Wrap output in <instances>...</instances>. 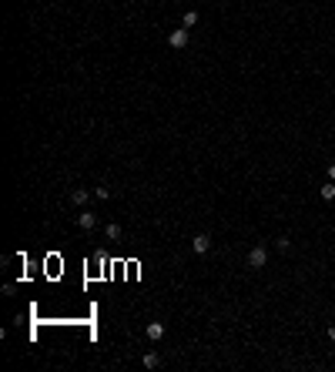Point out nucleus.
Segmentation results:
<instances>
[{"label": "nucleus", "instance_id": "f8f14e48", "mask_svg": "<svg viewBox=\"0 0 335 372\" xmlns=\"http://www.w3.org/2000/svg\"><path fill=\"white\" fill-rule=\"evenodd\" d=\"M328 178L335 181V161H332V164H328Z\"/></svg>", "mask_w": 335, "mask_h": 372}, {"label": "nucleus", "instance_id": "1a4fd4ad", "mask_svg": "<svg viewBox=\"0 0 335 372\" xmlns=\"http://www.w3.org/2000/svg\"><path fill=\"white\" fill-rule=\"evenodd\" d=\"M275 248H278V252H288V248H292L288 235H278V238H275Z\"/></svg>", "mask_w": 335, "mask_h": 372}, {"label": "nucleus", "instance_id": "6e6552de", "mask_svg": "<svg viewBox=\"0 0 335 372\" xmlns=\"http://www.w3.org/2000/svg\"><path fill=\"white\" fill-rule=\"evenodd\" d=\"M104 235L111 238V242H118V238H121V225H108V228H104Z\"/></svg>", "mask_w": 335, "mask_h": 372}, {"label": "nucleus", "instance_id": "ddd939ff", "mask_svg": "<svg viewBox=\"0 0 335 372\" xmlns=\"http://www.w3.org/2000/svg\"><path fill=\"white\" fill-rule=\"evenodd\" d=\"M328 338H332V342H335V326H328Z\"/></svg>", "mask_w": 335, "mask_h": 372}, {"label": "nucleus", "instance_id": "0eeeda50", "mask_svg": "<svg viewBox=\"0 0 335 372\" xmlns=\"http://www.w3.org/2000/svg\"><path fill=\"white\" fill-rule=\"evenodd\" d=\"M322 198H325V202H335V181L322 184Z\"/></svg>", "mask_w": 335, "mask_h": 372}, {"label": "nucleus", "instance_id": "423d86ee", "mask_svg": "<svg viewBox=\"0 0 335 372\" xmlns=\"http://www.w3.org/2000/svg\"><path fill=\"white\" fill-rule=\"evenodd\" d=\"M88 198H90V192H84V188H74V192H70V202L78 204V208H84V204H88Z\"/></svg>", "mask_w": 335, "mask_h": 372}, {"label": "nucleus", "instance_id": "7ed1b4c3", "mask_svg": "<svg viewBox=\"0 0 335 372\" xmlns=\"http://www.w3.org/2000/svg\"><path fill=\"white\" fill-rule=\"evenodd\" d=\"M191 248H194L198 255H204V252L212 248V238H208V235H204V232H201V235H194V238H191Z\"/></svg>", "mask_w": 335, "mask_h": 372}, {"label": "nucleus", "instance_id": "39448f33", "mask_svg": "<svg viewBox=\"0 0 335 372\" xmlns=\"http://www.w3.org/2000/svg\"><path fill=\"white\" fill-rule=\"evenodd\" d=\"M148 338H151V342H158V338H164V326H161V322H148Z\"/></svg>", "mask_w": 335, "mask_h": 372}, {"label": "nucleus", "instance_id": "20e7f679", "mask_svg": "<svg viewBox=\"0 0 335 372\" xmlns=\"http://www.w3.org/2000/svg\"><path fill=\"white\" fill-rule=\"evenodd\" d=\"M78 225L84 228V232H90V228L98 225V214H94V212H80L78 214Z\"/></svg>", "mask_w": 335, "mask_h": 372}, {"label": "nucleus", "instance_id": "f257e3e1", "mask_svg": "<svg viewBox=\"0 0 335 372\" xmlns=\"http://www.w3.org/2000/svg\"><path fill=\"white\" fill-rule=\"evenodd\" d=\"M268 265V252L265 245H255L252 252H248V268H265Z\"/></svg>", "mask_w": 335, "mask_h": 372}, {"label": "nucleus", "instance_id": "9b49d317", "mask_svg": "<svg viewBox=\"0 0 335 372\" xmlns=\"http://www.w3.org/2000/svg\"><path fill=\"white\" fill-rule=\"evenodd\" d=\"M158 362H161V359H158L154 352H148V356H144V369H158Z\"/></svg>", "mask_w": 335, "mask_h": 372}, {"label": "nucleus", "instance_id": "9d476101", "mask_svg": "<svg viewBox=\"0 0 335 372\" xmlns=\"http://www.w3.org/2000/svg\"><path fill=\"white\" fill-rule=\"evenodd\" d=\"M181 24H184V27H194V24H198V10H188Z\"/></svg>", "mask_w": 335, "mask_h": 372}, {"label": "nucleus", "instance_id": "f03ea898", "mask_svg": "<svg viewBox=\"0 0 335 372\" xmlns=\"http://www.w3.org/2000/svg\"><path fill=\"white\" fill-rule=\"evenodd\" d=\"M168 44L174 47V50H184V47H188V27H178V30H171V34H168Z\"/></svg>", "mask_w": 335, "mask_h": 372}]
</instances>
